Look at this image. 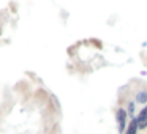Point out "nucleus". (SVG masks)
I'll return each mask as SVG.
<instances>
[{
  "instance_id": "nucleus-1",
  "label": "nucleus",
  "mask_w": 147,
  "mask_h": 134,
  "mask_svg": "<svg viewBox=\"0 0 147 134\" xmlns=\"http://www.w3.org/2000/svg\"><path fill=\"white\" fill-rule=\"evenodd\" d=\"M115 120H117V125H119V131H123L125 129V125H127V112L123 109H119L117 114H115Z\"/></svg>"
},
{
  "instance_id": "nucleus-2",
  "label": "nucleus",
  "mask_w": 147,
  "mask_h": 134,
  "mask_svg": "<svg viewBox=\"0 0 147 134\" xmlns=\"http://www.w3.org/2000/svg\"><path fill=\"white\" fill-rule=\"evenodd\" d=\"M136 121H138V126H139L141 129L147 128V106L144 109H141L139 115L136 117Z\"/></svg>"
},
{
  "instance_id": "nucleus-3",
  "label": "nucleus",
  "mask_w": 147,
  "mask_h": 134,
  "mask_svg": "<svg viewBox=\"0 0 147 134\" xmlns=\"http://www.w3.org/2000/svg\"><path fill=\"white\" fill-rule=\"evenodd\" d=\"M138 121H136V118H133V120L130 121V126H128V129H127V134H136L138 133Z\"/></svg>"
},
{
  "instance_id": "nucleus-4",
  "label": "nucleus",
  "mask_w": 147,
  "mask_h": 134,
  "mask_svg": "<svg viewBox=\"0 0 147 134\" xmlns=\"http://www.w3.org/2000/svg\"><path fill=\"white\" fill-rule=\"evenodd\" d=\"M136 101H138V103H146V101H147V93H146V92H139V93H138Z\"/></svg>"
}]
</instances>
